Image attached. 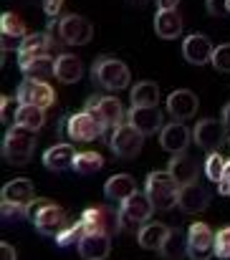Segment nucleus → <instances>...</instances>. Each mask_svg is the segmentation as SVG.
Wrapping results in <instances>:
<instances>
[{"instance_id":"f257e3e1","label":"nucleus","mask_w":230,"mask_h":260,"mask_svg":"<svg viewBox=\"0 0 230 260\" xmlns=\"http://www.w3.org/2000/svg\"><path fill=\"white\" fill-rule=\"evenodd\" d=\"M28 217H31V222L36 225V230L41 235H53L56 238L61 230L69 228V212L61 205L51 202V200H36L28 207Z\"/></svg>"},{"instance_id":"f03ea898","label":"nucleus","mask_w":230,"mask_h":260,"mask_svg":"<svg viewBox=\"0 0 230 260\" xmlns=\"http://www.w3.org/2000/svg\"><path fill=\"white\" fill-rule=\"evenodd\" d=\"M91 79H94L96 86L104 88V91H122V88L129 86L132 71L127 69L124 61L111 58V56H101L91 66Z\"/></svg>"},{"instance_id":"7ed1b4c3","label":"nucleus","mask_w":230,"mask_h":260,"mask_svg":"<svg viewBox=\"0 0 230 260\" xmlns=\"http://www.w3.org/2000/svg\"><path fill=\"white\" fill-rule=\"evenodd\" d=\"M33 152H36V132H28L13 124L3 139V159L13 167H20L31 162Z\"/></svg>"},{"instance_id":"20e7f679","label":"nucleus","mask_w":230,"mask_h":260,"mask_svg":"<svg viewBox=\"0 0 230 260\" xmlns=\"http://www.w3.org/2000/svg\"><path fill=\"white\" fill-rule=\"evenodd\" d=\"M81 220H83L86 233H101V235L114 238L124 230L122 210H114V207H89L83 210Z\"/></svg>"},{"instance_id":"39448f33","label":"nucleus","mask_w":230,"mask_h":260,"mask_svg":"<svg viewBox=\"0 0 230 260\" xmlns=\"http://www.w3.org/2000/svg\"><path fill=\"white\" fill-rule=\"evenodd\" d=\"M147 194L154 210H172L180 200V184L169 172H150L147 177Z\"/></svg>"},{"instance_id":"423d86ee","label":"nucleus","mask_w":230,"mask_h":260,"mask_svg":"<svg viewBox=\"0 0 230 260\" xmlns=\"http://www.w3.org/2000/svg\"><path fill=\"white\" fill-rule=\"evenodd\" d=\"M86 111H91V114L104 124L106 132L124 124V106H122V101H119L117 96L94 93V96H89V101H86Z\"/></svg>"},{"instance_id":"0eeeda50","label":"nucleus","mask_w":230,"mask_h":260,"mask_svg":"<svg viewBox=\"0 0 230 260\" xmlns=\"http://www.w3.org/2000/svg\"><path fill=\"white\" fill-rule=\"evenodd\" d=\"M109 132H111V134H109V147L114 149L117 157H122V159H134V157L142 152V147H145V134H142L139 129H134L129 121L122 124V126H117V129H109Z\"/></svg>"},{"instance_id":"6e6552de","label":"nucleus","mask_w":230,"mask_h":260,"mask_svg":"<svg viewBox=\"0 0 230 260\" xmlns=\"http://www.w3.org/2000/svg\"><path fill=\"white\" fill-rule=\"evenodd\" d=\"M215 255V233L205 222H192L187 228V258L210 260Z\"/></svg>"},{"instance_id":"1a4fd4ad","label":"nucleus","mask_w":230,"mask_h":260,"mask_svg":"<svg viewBox=\"0 0 230 260\" xmlns=\"http://www.w3.org/2000/svg\"><path fill=\"white\" fill-rule=\"evenodd\" d=\"M122 217H124V228H134L139 230L145 222H150V217L154 215V205L147 192H134L132 197H127L122 202Z\"/></svg>"},{"instance_id":"9d476101","label":"nucleus","mask_w":230,"mask_h":260,"mask_svg":"<svg viewBox=\"0 0 230 260\" xmlns=\"http://www.w3.org/2000/svg\"><path fill=\"white\" fill-rule=\"evenodd\" d=\"M104 124L91 114V111H76L66 119V134L74 142H94L99 137H104Z\"/></svg>"},{"instance_id":"9b49d317","label":"nucleus","mask_w":230,"mask_h":260,"mask_svg":"<svg viewBox=\"0 0 230 260\" xmlns=\"http://www.w3.org/2000/svg\"><path fill=\"white\" fill-rule=\"evenodd\" d=\"M225 124L223 119H200L192 129V139L200 149L205 152H218L220 144L225 142Z\"/></svg>"},{"instance_id":"f8f14e48","label":"nucleus","mask_w":230,"mask_h":260,"mask_svg":"<svg viewBox=\"0 0 230 260\" xmlns=\"http://www.w3.org/2000/svg\"><path fill=\"white\" fill-rule=\"evenodd\" d=\"M15 99L20 104H28V106H38V109H51L56 104V91L48 86V81H33V79H25L18 91H15Z\"/></svg>"},{"instance_id":"ddd939ff","label":"nucleus","mask_w":230,"mask_h":260,"mask_svg":"<svg viewBox=\"0 0 230 260\" xmlns=\"http://www.w3.org/2000/svg\"><path fill=\"white\" fill-rule=\"evenodd\" d=\"M59 36H61V41L69 43V46H83V43L91 41L94 28H91V23H89L86 18L71 13V15L59 18Z\"/></svg>"},{"instance_id":"4468645a","label":"nucleus","mask_w":230,"mask_h":260,"mask_svg":"<svg viewBox=\"0 0 230 260\" xmlns=\"http://www.w3.org/2000/svg\"><path fill=\"white\" fill-rule=\"evenodd\" d=\"M192 142V129L185 126V121H172V124H164L162 132H159V144L164 152H169L172 157L175 154H185L187 147Z\"/></svg>"},{"instance_id":"2eb2a0df","label":"nucleus","mask_w":230,"mask_h":260,"mask_svg":"<svg viewBox=\"0 0 230 260\" xmlns=\"http://www.w3.org/2000/svg\"><path fill=\"white\" fill-rule=\"evenodd\" d=\"M53 48V38L48 33H28L20 43H18V66H25L28 61H36L41 56H48V51Z\"/></svg>"},{"instance_id":"dca6fc26","label":"nucleus","mask_w":230,"mask_h":260,"mask_svg":"<svg viewBox=\"0 0 230 260\" xmlns=\"http://www.w3.org/2000/svg\"><path fill=\"white\" fill-rule=\"evenodd\" d=\"M213 53H215V46L210 43L208 36H187L185 43H182V56L187 63L192 66H205V63H213Z\"/></svg>"},{"instance_id":"f3484780","label":"nucleus","mask_w":230,"mask_h":260,"mask_svg":"<svg viewBox=\"0 0 230 260\" xmlns=\"http://www.w3.org/2000/svg\"><path fill=\"white\" fill-rule=\"evenodd\" d=\"M167 111L175 116V121H187L197 114V96L187 88L172 91L167 96Z\"/></svg>"},{"instance_id":"a211bd4d","label":"nucleus","mask_w":230,"mask_h":260,"mask_svg":"<svg viewBox=\"0 0 230 260\" xmlns=\"http://www.w3.org/2000/svg\"><path fill=\"white\" fill-rule=\"evenodd\" d=\"M3 202L8 205H20V207H31L36 202V187L31 179H10L5 187H3Z\"/></svg>"},{"instance_id":"6ab92c4d","label":"nucleus","mask_w":230,"mask_h":260,"mask_svg":"<svg viewBox=\"0 0 230 260\" xmlns=\"http://www.w3.org/2000/svg\"><path fill=\"white\" fill-rule=\"evenodd\" d=\"M76 248L83 260H104L111 253V238L101 233H83Z\"/></svg>"},{"instance_id":"aec40b11","label":"nucleus","mask_w":230,"mask_h":260,"mask_svg":"<svg viewBox=\"0 0 230 260\" xmlns=\"http://www.w3.org/2000/svg\"><path fill=\"white\" fill-rule=\"evenodd\" d=\"M208 205H210V194H208L197 182H195V184H185V187H180L177 207H180L185 215H197V212H203Z\"/></svg>"},{"instance_id":"412c9836","label":"nucleus","mask_w":230,"mask_h":260,"mask_svg":"<svg viewBox=\"0 0 230 260\" xmlns=\"http://www.w3.org/2000/svg\"><path fill=\"white\" fill-rule=\"evenodd\" d=\"M127 121L134 126V129H139L145 137L147 134H154V132H162V111L152 106V109H129V114H127Z\"/></svg>"},{"instance_id":"4be33fe9","label":"nucleus","mask_w":230,"mask_h":260,"mask_svg":"<svg viewBox=\"0 0 230 260\" xmlns=\"http://www.w3.org/2000/svg\"><path fill=\"white\" fill-rule=\"evenodd\" d=\"M167 172L175 177V182H177L180 187H185V184H195V182H197L200 165H197L190 154H175L172 162H169V167H167Z\"/></svg>"},{"instance_id":"5701e85b","label":"nucleus","mask_w":230,"mask_h":260,"mask_svg":"<svg viewBox=\"0 0 230 260\" xmlns=\"http://www.w3.org/2000/svg\"><path fill=\"white\" fill-rule=\"evenodd\" d=\"M182 28H185V23H182V15L177 10H159L154 15V30L159 38H167V41L180 38Z\"/></svg>"},{"instance_id":"b1692460","label":"nucleus","mask_w":230,"mask_h":260,"mask_svg":"<svg viewBox=\"0 0 230 260\" xmlns=\"http://www.w3.org/2000/svg\"><path fill=\"white\" fill-rule=\"evenodd\" d=\"M76 149L71 144H53L51 149L43 152V165L53 172H61L66 167H74V159H76Z\"/></svg>"},{"instance_id":"393cba45","label":"nucleus","mask_w":230,"mask_h":260,"mask_svg":"<svg viewBox=\"0 0 230 260\" xmlns=\"http://www.w3.org/2000/svg\"><path fill=\"white\" fill-rule=\"evenodd\" d=\"M83 76V63L74 53H61L56 56V79L61 84H76Z\"/></svg>"},{"instance_id":"a878e982","label":"nucleus","mask_w":230,"mask_h":260,"mask_svg":"<svg viewBox=\"0 0 230 260\" xmlns=\"http://www.w3.org/2000/svg\"><path fill=\"white\" fill-rule=\"evenodd\" d=\"M167 235H169V228H164L162 222H145L137 230V243L147 250H162Z\"/></svg>"},{"instance_id":"bb28decb","label":"nucleus","mask_w":230,"mask_h":260,"mask_svg":"<svg viewBox=\"0 0 230 260\" xmlns=\"http://www.w3.org/2000/svg\"><path fill=\"white\" fill-rule=\"evenodd\" d=\"M104 192H106V197H111V200H117V202H124L127 197H132V194L137 192V182H134V177H129V174H114V177H109V182L104 184Z\"/></svg>"},{"instance_id":"cd10ccee","label":"nucleus","mask_w":230,"mask_h":260,"mask_svg":"<svg viewBox=\"0 0 230 260\" xmlns=\"http://www.w3.org/2000/svg\"><path fill=\"white\" fill-rule=\"evenodd\" d=\"M159 255L164 260H182L185 258V255H187V230H180V228L169 230V235H167V240H164Z\"/></svg>"},{"instance_id":"c85d7f7f","label":"nucleus","mask_w":230,"mask_h":260,"mask_svg":"<svg viewBox=\"0 0 230 260\" xmlns=\"http://www.w3.org/2000/svg\"><path fill=\"white\" fill-rule=\"evenodd\" d=\"M23 69V76L25 79H33V81H48L51 76H56V58L51 56H41L36 61H28Z\"/></svg>"},{"instance_id":"c756f323","label":"nucleus","mask_w":230,"mask_h":260,"mask_svg":"<svg viewBox=\"0 0 230 260\" xmlns=\"http://www.w3.org/2000/svg\"><path fill=\"white\" fill-rule=\"evenodd\" d=\"M43 124H46V109L28 106V104H20V106H18L15 126H23V129H28V132H38V129H43Z\"/></svg>"},{"instance_id":"7c9ffc66","label":"nucleus","mask_w":230,"mask_h":260,"mask_svg":"<svg viewBox=\"0 0 230 260\" xmlns=\"http://www.w3.org/2000/svg\"><path fill=\"white\" fill-rule=\"evenodd\" d=\"M159 101V86L154 81H139L132 88V106L134 109H152Z\"/></svg>"},{"instance_id":"2f4dec72","label":"nucleus","mask_w":230,"mask_h":260,"mask_svg":"<svg viewBox=\"0 0 230 260\" xmlns=\"http://www.w3.org/2000/svg\"><path fill=\"white\" fill-rule=\"evenodd\" d=\"M104 167V157L99 152H78L74 159V172L78 174H94Z\"/></svg>"},{"instance_id":"473e14b6","label":"nucleus","mask_w":230,"mask_h":260,"mask_svg":"<svg viewBox=\"0 0 230 260\" xmlns=\"http://www.w3.org/2000/svg\"><path fill=\"white\" fill-rule=\"evenodd\" d=\"M0 30H3V38H13V41H23L28 36L25 33V23L15 13H5L0 18Z\"/></svg>"},{"instance_id":"72a5a7b5","label":"nucleus","mask_w":230,"mask_h":260,"mask_svg":"<svg viewBox=\"0 0 230 260\" xmlns=\"http://www.w3.org/2000/svg\"><path fill=\"white\" fill-rule=\"evenodd\" d=\"M83 233H86V228H83V220L78 217L76 222H71L66 230H61V233L56 235V243H59L61 248H71V245H78V240L83 238Z\"/></svg>"},{"instance_id":"f704fd0d","label":"nucleus","mask_w":230,"mask_h":260,"mask_svg":"<svg viewBox=\"0 0 230 260\" xmlns=\"http://www.w3.org/2000/svg\"><path fill=\"white\" fill-rule=\"evenodd\" d=\"M205 177L210 179V182H223V177H225V159L218 154V152H210L208 154V159H205Z\"/></svg>"},{"instance_id":"c9c22d12","label":"nucleus","mask_w":230,"mask_h":260,"mask_svg":"<svg viewBox=\"0 0 230 260\" xmlns=\"http://www.w3.org/2000/svg\"><path fill=\"white\" fill-rule=\"evenodd\" d=\"M215 258L230 260V225L215 233Z\"/></svg>"},{"instance_id":"e433bc0d","label":"nucleus","mask_w":230,"mask_h":260,"mask_svg":"<svg viewBox=\"0 0 230 260\" xmlns=\"http://www.w3.org/2000/svg\"><path fill=\"white\" fill-rule=\"evenodd\" d=\"M18 106H20V101L15 96H3L0 99V119H3V124H15Z\"/></svg>"},{"instance_id":"4c0bfd02","label":"nucleus","mask_w":230,"mask_h":260,"mask_svg":"<svg viewBox=\"0 0 230 260\" xmlns=\"http://www.w3.org/2000/svg\"><path fill=\"white\" fill-rule=\"evenodd\" d=\"M213 66L218 71H230V43H223V46H215V53H213Z\"/></svg>"},{"instance_id":"58836bf2","label":"nucleus","mask_w":230,"mask_h":260,"mask_svg":"<svg viewBox=\"0 0 230 260\" xmlns=\"http://www.w3.org/2000/svg\"><path fill=\"white\" fill-rule=\"evenodd\" d=\"M20 217H28V207L3 202V220H5V222H15V220H20Z\"/></svg>"},{"instance_id":"ea45409f","label":"nucleus","mask_w":230,"mask_h":260,"mask_svg":"<svg viewBox=\"0 0 230 260\" xmlns=\"http://www.w3.org/2000/svg\"><path fill=\"white\" fill-rule=\"evenodd\" d=\"M205 3H208L210 15H225V13H230L228 10V0H205Z\"/></svg>"},{"instance_id":"a19ab883","label":"nucleus","mask_w":230,"mask_h":260,"mask_svg":"<svg viewBox=\"0 0 230 260\" xmlns=\"http://www.w3.org/2000/svg\"><path fill=\"white\" fill-rule=\"evenodd\" d=\"M43 10L51 18H59V13L64 10V0H43Z\"/></svg>"},{"instance_id":"79ce46f5","label":"nucleus","mask_w":230,"mask_h":260,"mask_svg":"<svg viewBox=\"0 0 230 260\" xmlns=\"http://www.w3.org/2000/svg\"><path fill=\"white\" fill-rule=\"evenodd\" d=\"M0 260H18L15 248H13L10 243H3V245H0Z\"/></svg>"},{"instance_id":"37998d69","label":"nucleus","mask_w":230,"mask_h":260,"mask_svg":"<svg viewBox=\"0 0 230 260\" xmlns=\"http://www.w3.org/2000/svg\"><path fill=\"white\" fill-rule=\"evenodd\" d=\"M157 5H159V10H175L180 5V0H157Z\"/></svg>"},{"instance_id":"c03bdc74","label":"nucleus","mask_w":230,"mask_h":260,"mask_svg":"<svg viewBox=\"0 0 230 260\" xmlns=\"http://www.w3.org/2000/svg\"><path fill=\"white\" fill-rule=\"evenodd\" d=\"M220 119H223V124L228 126V132H230V104L223 109V116H220Z\"/></svg>"},{"instance_id":"a18cd8bd","label":"nucleus","mask_w":230,"mask_h":260,"mask_svg":"<svg viewBox=\"0 0 230 260\" xmlns=\"http://www.w3.org/2000/svg\"><path fill=\"white\" fill-rule=\"evenodd\" d=\"M129 5H134V8H142V5H147L150 0H127Z\"/></svg>"},{"instance_id":"49530a36","label":"nucleus","mask_w":230,"mask_h":260,"mask_svg":"<svg viewBox=\"0 0 230 260\" xmlns=\"http://www.w3.org/2000/svg\"><path fill=\"white\" fill-rule=\"evenodd\" d=\"M223 179H230V159L225 162V177H223ZM218 184H220V182H218Z\"/></svg>"},{"instance_id":"de8ad7c7","label":"nucleus","mask_w":230,"mask_h":260,"mask_svg":"<svg viewBox=\"0 0 230 260\" xmlns=\"http://www.w3.org/2000/svg\"><path fill=\"white\" fill-rule=\"evenodd\" d=\"M228 10H230V0H228Z\"/></svg>"},{"instance_id":"09e8293b","label":"nucleus","mask_w":230,"mask_h":260,"mask_svg":"<svg viewBox=\"0 0 230 260\" xmlns=\"http://www.w3.org/2000/svg\"><path fill=\"white\" fill-rule=\"evenodd\" d=\"M28 3H36V0H28Z\"/></svg>"},{"instance_id":"8fccbe9b","label":"nucleus","mask_w":230,"mask_h":260,"mask_svg":"<svg viewBox=\"0 0 230 260\" xmlns=\"http://www.w3.org/2000/svg\"><path fill=\"white\" fill-rule=\"evenodd\" d=\"M228 144H230V137H228Z\"/></svg>"}]
</instances>
